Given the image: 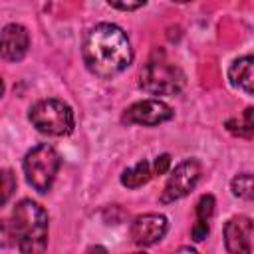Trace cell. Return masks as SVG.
Segmentation results:
<instances>
[{
  "label": "cell",
  "mask_w": 254,
  "mask_h": 254,
  "mask_svg": "<svg viewBox=\"0 0 254 254\" xmlns=\"http://www.w3.org/2000/svg\"><path fill=\"white\" fill-rule=\"evenodd\" d=\"M81 54L87 69L101 79L119 75L133 60V50L127 34L119 26L109 22L95 24L85 34Z\"/></svg>",
  "instance_id": "6da1fadb"
},
{
  "label": "cell",
  "mask_w": 254,
  "mask_h": 254,
  "mask_svg": "<svg viewBox=\"0 0 254 254\" xmlns=\"http://www.w3.org/2000/svg\"><path fill=\"white\" fill-rule=\"evenodd\" d=\"M12 230L20 252L36 254L48 246V212L32 198H22L12 212Z\"/></svg>",
  "instance_id": "7a4b0ae2"
},
{
  "label": "cell",
  "mask_w": 254,
  "mask_h": 254,
  "mask_svg": "<svg viewBox=\"0 0 254 254\" xmlns=\"http://www.w3.org/2000/svg\"><path fill=\"white\" fill-rule=\"evenodd\" d=\"M62 159L60 153L48 145H36L34 149H30L24 157V175L26 181L38 190V192H48L56 181V175L60 171Z\"/></svg>",
  "instance_id": "3957f363"
},
{
  "label": "cell",
  "mask_w": 254,
  "mask_h": 254,
  "mask_svg": "<svg viewBox=\"0 0 254 254\" xmlns=\"http://www.w3.org/2000/svg\"><path fill=\"white\" fill-rule=\"evenodd\" d=\"M28 119L32 125L46 135L62 137L73 129V111L60 99H42L30 107Z\"/></svg>",
  "instance_id": "277c9868"
},
{
  "label": "cell",
  "mask_w": 254,
  "mask_h": 254,
  "mask_svg": "<svg viewBox=\"0 0 254 254\" xmlns=\"http://www.w3.org/2000/svg\"><path fill=\"white\" fill-rule=\"evenodd\" d=\"M139 85L153 95H177L185 87V73L167 62H149L141 71Z\"/></svg>",
  "instance_id": "5b68a950"
},
{
  "label": "cell",
  "mask_w": 254,
  "mask_h": 254,
  "mask_svg": "<svg viewBox=\"0 0 254 254\" xmlns=\"http://www.w3.org/2000/svg\"><path fill=\"white\" fill-rule=\"evenodd\" d=\"M200 173H202V167L196 159H187V161L179 163L175 167V171L171 173L165 189H163L161 202L169 204V202H175V200L187 196L196 187V183L200 179Z\"/></svg>",
  "instance_id": "8992f818"
},
{
  "label": "cell",
  "mask_w": 254,
  "mask_h": 254,
  "mask_svg": "<svg viewBox=\"0 0 254 254\" xmlns=\"http://www.w3.org/2000/svg\"><path fill=\"white\" fill-rule=\"evenodd\" d=\"M169 119H173V109L167 103L159 101V99L137 101L131 107H127L125 113H123V123H127V125L155 127V125H161Z\"/></svg>",
  "instance_id": "52a82bcc"
},
{
  "label": "cell",
  "mask_w": 254,
  "mask_h": 254,
  "mask_svg": "<svg viewBox=\"0 0 254 254\" xmlns=\"http://www.w3.org/2000/svg\"><path fill=\"white\" fill-rule=\"evenodd\" d=\"M167 228H169V220H167L165 214L147 212V214L137 216L131 222L129 234H131V240L137 246L145 248V246H153L155 242H159L167 234Z\"/></svg>",
  "instance_id": "ba28073f"
},
{
  "label": "cell",
  "mask_w": 254,
  "mask_h": 254,
  "mask_svg": "<svg viewBox=\"0 0 254 254\" xmlns=\"http://www.w3.org/2000/svg\"><path fill=\"white\" fill-rule=\"evenodd\" d=\"M254 226L248 216H232L224 224V244L230 254H250L252 252Z\"/></svg>",
  "instance_id": "9c48e42d"
},
{
  "label": "cell",
  "mask_w": 254,
  "mask_h": 254,
  "mask_svg": "<svg viewBox=\"0 0 254 254\" xmlns=\"http://www.w3.org/2000/svg\"><path fill=\"white\" fill-rule=\"evenodd\" d=\"M30 48V34L22 24H8L0 32V58L20 62Z\"/></svg>",
  "instance_id": "30bf717a"
},
{
  "label": "cell",
  "mask_w": 254,
  "mask_h": 254,
  "mask_svg": "<svg viewBox=\"0 0 254 254\" xmlns=\"http://www.w3.org/2000/svg\"><path fill=\"white\" fill-rule=\"evenodd\" d=\"M228 79L234 87H240L248 95L254 93V58L244 56L230 64L228 67Z\"/></svg>",
  "instance_id": "8fae6325"
},
{
  "label": "cell",
  "mask_w": 254,
  "mask_h": 254,
  "mask_svg": "<svg viewBox=\"0 0 254 254\" xmlns=\"http://www.w3.org/2000/svg\"><path fill=\"white\" fill-rule=\"evenodd\" d=\"M153 177V169L147 161H139L137 165L129 167L123 171L121 175V185L127 187V189H139L143 187L145 183H149V179Z\"/></svg>",
  "instance_id": "7c38bea8"
},
{
  "label": "cell",
  "mask_w": 254,
  "mask_h": 254,
  "mask_svg": "<svg viewBox=\"0 0 254 254\" xmlns=\"http://www.w3.org/2000/svg\"><path fill=\"white\" fill-rule=\"evenodd\" d=\"M252 113H254V109H252V107H246L242 119H228V121H226V129H228L230 133L238 135V137L250 139V137L254 135V119H252Z\"/></svg>",
  "instance_id": "4fadbf2b"
},
{
  "label": "cell",
  "mask_w": 254,
  "mask_h": 254,
  "mask_svg": "<svg viewBox=\"0 0 254 254\" xmlns=\"http://www.w3.org/2000/svg\"><path fill=\"white\" fill-rule=\"evenodd\" d=\"M230 189H232V194H234V196L244 198V200H252V196H254L252 175H250V173H242V175L234 177L232 183H230Z\"/></svg>",
  "instance_id": "5bb4252c"
},
{
  "label": "cell",
  "mask_w": 254,
  "mask_h": 254,
  "mask_svg": "<svg viewBox=\"0 0 254 254\" xmlns=\"http://www.w3.org/2000/svg\"><path fill=\"white\" fill-rule=\"evenodd\" d=\"M16 190V177L8 169H0V208L8 202L12 192Z\"/></svg>",
  "instance_id": "9a60e30c"
},
{
  "label": "cell",
  "mask_w": 254,
  "mask_h": 254,
  "mask_svg": "<svg viewBox=\"0 0 254 254\" xmlns=\"http://www.w3.org/2000/svg\"><path fill=\"white\" fill-rule=\"evenodd\" d=\"M196 218L198 220H210V216L214 214V196L212 194H202L196 202Z\"/></svg>",
  "instance_id": "2e32d148"
},
{
  "label": "cell",
  "mask_w": 254,
  "mask_h": 254,
  "mask_svg": "<svg viewBox=\"0 0 254 254\" xmlns=\"http://www.w3.org/2000/svg\"><path fill=\"white\" fill-rule=\"evenodd\" d=\"M12 246H16L12 224H10V220L0 218V248H12Z\"/></svg>",
  "instance_id": "e0dca14e"
},
{
  "label": "cell",
  "mask_w": 254,
  "mask_h": 254,
  "mask_svg": "<svg viewBox=\"0 0 254 254\" xmlns=\"http://www.w3.org/2000/svg\"><path fill=\"white\" fill-rule=\"evenodd\" d=\"M113 8L117 10H125V12H131V10H137L141 6L147 4V0H107Z\"/></svg>",
  "instance_id": "ac0fdd59"
},
{
  "label": "cell",
  "mask_w": 254,
  "mask_h": 254,
  "mask_svg": "<svg viewBox=\"0 0 254 254\" xmlns=\"http://www.w3.org/2000/svg\"><path fill=\"white\" fill-rule=\"evenodd\" d=\"M208 232H210L208 222H206V220H198V218H196V222H194V226H192V230H190L192 240H194V242H202V240L208 236Z\"/></svg>",
  "instance_id": "d6986e66"
},
{
  "label": "cell",
  "mask_w": 254,
  "mask_h": 254,
  "mask_svg": "<svg viewBox=\"0 0 254 254\" xmlns=\"http://www.w3.org/2000/svg\"><path fill=\"white\" fill-rule=\"evenodd\" d=\"M169 167H171V155H167V153L159 155L153 163V175H165L169 171Z\"/></svg>",
  "instance_id": "ffe728a7"
},
{
  "label": "cell",
  "mask_w": 254,
  "mask_h": 254,
  "mask_svg": "<svg viewBox=\"0 0 254 254\" xmlns=\"http://www.w3.org/2000/svg\"><path fill=\"white\" fill-rule=\"evenodd\" d=\"M2 93H4V81H2V77H0V97H2Z\"/></svg>",
  "instance_id": "44dd1931"
},
{
  "label": "cell",
  "mask_w": 254,
  "mask_h": 254,
  "mask_svg": "<svg viewBox=\"0 0 254 254\" xmlns=\"http://www.w3.org/2000/svg\"><path fill=\"white\" fill-rule=\"evenodd\" d=\"M173 2H177V4H187V2H192V0H173Z\"/></svg>",
  "instance_id": "7402d4cb"
}]
</instances>
